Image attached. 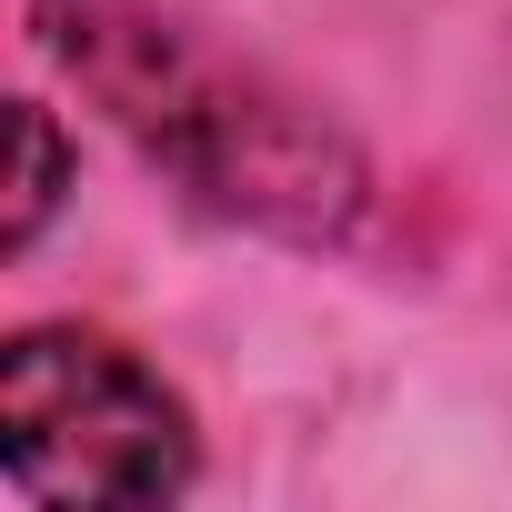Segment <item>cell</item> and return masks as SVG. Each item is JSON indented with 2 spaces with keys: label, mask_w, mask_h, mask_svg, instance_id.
Segmentation results:
<instances>
[{
  "label": "cell",
  "mask_w": 512,
  "mask_h": 512,
  "mask_svg": "<svg viewBox=\"0 0 512 512\" xmlns=\"http://www.w3.org/2000/svg\"><path fill=\"white\" fill-rule=\"evenodd\" d=\"M201 482V412L101 322H21L0 342V492L31 512H151Z\"/></svg>",
  "instance_id": "2"
},
{
  "label": "cell",
  "mask_w": 512,
  "mask_h": 512,
  "mask_svg": "<svg viewBox=\"0 0 512 512\" xmlns=\"http://www.w3.org/2000/svg\"><path fill=\"white\" fill-rule=\"evenodd\" d=\"M81 191V141L61 131L51 101H21V181H11V231H0V262H31L51 241V221Z\"/></svg>",
  "instance_id": "3"
},
{
  "label": "cell",
  "mask_w": 512,
  "mask_h": 512,
  "mask_svg": "<svg viewBox=\"0 0 512 512\" xmlns=\"http://www.w3.org/2000/svg\"><path fill=\"white\" fill-rule=\"evenodd\" d=\"M21 21L31 51L191 211L282 251H342L372 221L362 131L262 51L221 41L211 21L171 0H21Z\"/></svg>",
  "instance_id": "1"
}]
</instances>
